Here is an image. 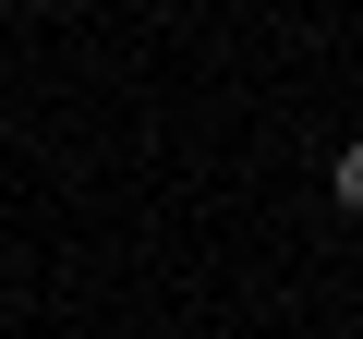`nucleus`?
I'll list each match as a JSON object with an SVG mask.
<instances>
[{
	"label": "nucleus",
	"mask_w": 363,
	"mask_h": 339,
	"mask_svg": "<svg viewBox=\"0 0 363 339\" xmlns=\"http://www.w3.org/2000/svg\"><path fill=\"white\" fill-rule=\"evenodd\" d=\"M327 182H339V206L363 218V145H339V170H327Z\"/></svg>",
	"instance_id": "nucleus-1"
}]
</instances>
